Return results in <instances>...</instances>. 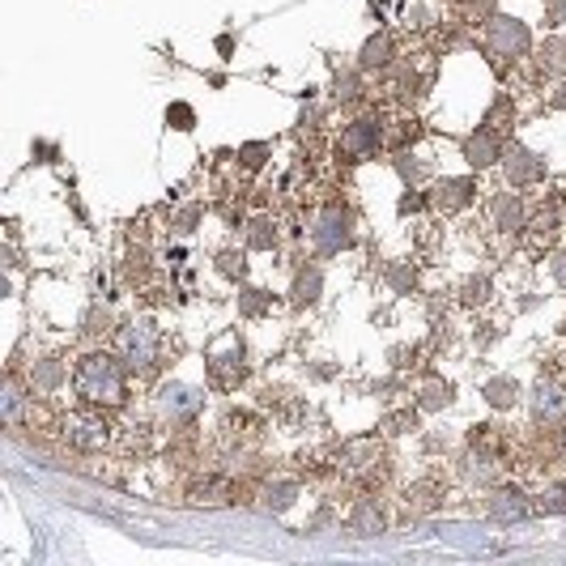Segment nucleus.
<instances>
[{"label":"nucleus","instance_id":"nucleus-1","mask_svg":"<svg viewBox=\"0 0 566 566\" xmlns=\"http://www.w3.org/2000/svg\"><path fill=\"white\" fill-rule=\"evenodd\" d=\"M73 388L94 409H119L128 400V367L119 363V354L94 349L73 370Z\"/></svg>","mask_w":566,"mask_h":566},{"label":"nucleus","instance_id":"nucleus-2","mask_svg":"<svg viewBox=\"0 0 566 566\" xmlns=\"http://www.w3.org/2000/svg\"><path fill=\"white\" fill-rule=\"evenodd\" d=\"M115 354H119V363L128 367V375L154 370L158 367V354H163V328H158L149 315L128 319V324L115 333Z\"/></svg>","mask_w":566,"mask_h":566},{"label":"nucleus","instance_id":"nucleus-3","mask_svg":"<svg viewBox=\"0 0 566 566\" xmlns=\"http://www.w3.org/2000/svg\"><path fill=\"white\" fill-rule=\"evenodd\" d=\"M307 239H312L315 255L349 252V248H354V213H349L345 205H324V209L312 218Z\"/></svg>","mask_w":566,"mask_h":566},{"label":"nucleus","instance_id":"nucleus-4","mask_svg":"<svg viewBox=\"0 0 566 566\" xmlns=\"http://www.w3.org/2000/svg\"><path fill=\"white\" fill-rule=\"evenodd\" d=\"M485 48L494 52V56L503 60H524L533 56V30L524 18H515V13H494V18H485Z\"/></svg>","mask_w":566,"mask_h":566},{"label":"nucleus","instance_id":"nucleus-5","mask_svg":"<svg viewBox=\"0 0 566 566\" xmlns=\"http://www.w3.org/2000/svg\"><path fill=\"white\" fill-rule=\"evenodd\" d=\"M154 409H158L163 422L192 426L200 418V409H205V388H192V384H184V379H170V384L158 388Z\"/></svg>","mask_w":566,"mask_h":566},{"label":"nucleus","instance_id":"nucleus-6","mask_svg":"<svg viewBox=\"0 0 566 566\" xmlns=\"http://www.w3.org/2000/svg\"><path fill=\"white\" fill-rule=\"evenodd\" d=\"M379 145H384V119L379 115H358V119H349L340 128L337 158H345V163H367V158L379 154Z\"/></svg>","mask_w":566,"mask_h":566},{"label":"nucleus","instance_id":"nucleus-7","mask_svg":"<svg viewBox=\"0 0 566 566\" xmlns=\"http://www.w3.org/2000/svg\"><path fill=\"white\" fill-rule=\"evenodd\" d=\"M503 154H507V145H503L499 128H494L490 119H482L469 137H460V158L478 170V175L490 170V167H499V163H503Z\"/></svg>","mask_w":566,"mask_h":566},{"label":"nucleus","instance_id":"nucleus-8","mask_svg":"<svg viewBox=\"0 0 566 566\" xmlns=\"http://www.w3.org/2000/svg\"><path fill=\"white\" fill-rule=\"evenodd\" d=\"M528 413L533 426H563L566 422V384L554 375H541L528 392Z\"/></svg>","mask_w":566,"mask_h":566},{"label":"nucleus","instance_id":"nucleus-9","mask_svg":"<svg viewBox=\"0 0 566 566\" xmlns=\"http://www.w3.org/2000/svg\"><path fill=\"white\" fill-rule=\"evenodd\" d=\"M499 167L507 175V188H533V184L545 179V158H541L537 149H528V145L511 142V149L503 154Z\"/></svg>","mask_w":566,"mask_h":566},{"label":"nucleus","instance_id":"nucleus-10","mask_svg":"<svg viewBox=\"0 0 566 566\" xmlns=\"http://www.w3.org/2000/svg\"><path fill=\"white\" fill-rule=\"evenodd\" d=\"M112 439V426L94 413H69L64 418V443L77 448V452H103Z\"/></svg>","mask_w":566,"mask_h":566},{"label":"nucleus","instance_id":"nucleus-11","mask_svg":"<svg viewBox=\"0 0 566 566\" xmlns=\"http://www.w3.org/2000/svg\"><path fill=\"white\" fill-rule=\"evenodd\" d=\"M478 200V179L473 175H443L439 184H434V192H430V205L439 209V213H460V209H469Z\"/></svg>","mask_w":566,"mask_h":566},{"label":"nucleus","instance_id":"nucleus-12","mask_svg":"<svg viewBox=\"0 0 566 566\" xmlns=\"http://www.w3.org/2000/svg\"><path fill=\"white\" fill-rule=\"evenodd\" d=\"M533 503H528V494L520 490V485H499L490 499H485V515L494 520V524H520V520H528L533 515Z\"/></svg>","mask_w":566,"mask_h":566},{"label":"nucleus","instance_id":"nucleus-13","mask_svg":"<svg viewBox=\"0 0 566 566\" xmlns=\"http://www.w3.org/2000/svg\"><path fill=\"white\" fill-rule=\"evenodd\" d=\"M490 227L503 230V234H520V230L528 227V209H524V197L520 192H499V197L490 200Z\"/></svg>","mask_w":566,"mask_h":566},{"label":"nucleus","instance_id":"nucleus-14","mask_svg":"<svg viewBox=\"0 0 566 566\" xmlns=\"http://www.w3.org/2000/svg\"><path fill=\"white\" fill-rule=\"evenodd\" d=\"M397 64V43H392V34L388 30H375L367 43L358 48V69L363 73H388Z\"/></svg>","mask_w":566,"mask_h":566},{"label":"nucleus","instance_id":"nucleus-15","mask_svg":"<svg viewBox=\"0 0 566 566\" xmlns=\"http://www.w3.org/2000/svg\"><path fill=\"white\" fill-rule=\"evenodd\" d=\"M482 400L494 413H511V409H520V400H524V384H520L515 375H490L482 384Z\"/></svg>","mask_w":566,"mask_h":566},{"label":"nucleus","instance_id":"nucleus-16","mask_svg":"<svg viewBox=\"0 0 566 566\" xmlns=\"http://www.w3.org/2000/svg\"><path fill=\"white\" fill-rule=\"evenodd\" d=\"M319 294H324V269L319 264H303L294 273V282H290V307L294 312H307V307L319 303Z\"/></svg>","mask_w":566,"mask_h":566},{"label":"nucleus","instance_id":"nucleus-17","mask_svg":"<svg viewBox=\"0 0 566 566\" xmlns=\"http://www.w3.org/2000/svg\"><path fill=\"white\" fill-rule=\"evenodd\" d=\"M384 528H388L384 507H379L370 494H363V499L349 507V533H354V537H379Z\"/></svg>","mask_w":566,"mask_h":566},{"label":"nucleus","instance_id":"nucleus-18","mask_svg":"<svg viewBox=\"0 0 566 566\" xmlns=\"http://www.w3.org/2000/svg\"><path fill=\"white\" fill-rule=\"evenodd\" d=\"M422 413H448L455 405V384L443 379V375H430L422 388H418V400H413Z\"/></svg>","mask_w":566,"mask_h":566},{"label":"nucleus","instance_id":"nucleus-19","mask_svg":"<svg viewBox=\"0 0 566 566\" xmlns=\"http://www.w3.org/2000/svg\"><path fill=\"white\" fill-rule=\"evenodd\" d=\"M460 473H464V482H473V485H494L503 469H499V455H494V452H485V448H473V452L464 455Z\"/></svg>","mask_w":566,"mask_h":566},{"label":"nucleus","instance_id":"nucleus-20","mask_svg":"<svg viewBox=\"0 0 566 566\" xmlns=\"http://www.w3.org/2000/svg\"><path fill=\"white\" fill-rule=\"evenodd\" d=\"M64 379H69V370H64L60 358H34V363H30V388H34V392H43V397L60 392V388H64Z\"/></svg>","mask_w":566,"mask_h":566},{"label":"nucleus","instance_id":"nucleus-21","mask_svg":"<svg viewBox=\"0 0 566 566\" xmlns=\"http://www.w3.org/2000/svg\"><path fill=\"white\" fill-rule=\"evenodd\" d=\"M243 248H248V252H273V248H277V222L264 218V213L248 218V222H243Z\"/></svg>","mask_w":566,"mask_h":566},{"label":"nucleus","instance_id":"nucleus-22","mask_svg":"<svg viewBox=\"0 0 566 566\" xmlns=\"http://www.w3.org/2000/svg\"><path fill=\"white\" fill-rule=\"evenodd\" d=\"M298 494H303V485L294 482V478H277V482L264 485V499H260V507L269 511V515H282L298 503Z\"/></svg>","mask_w":566,"mask_h":566},{"label":"nucleus","instance_id":"nucleus-23","mask_svg":"<svg viewBox=\"0 0 566 566\" xmlns=\"http://www.w3.org/2000/svg\"><path fill=\"white\" fill-rule=\"evenodd\" d=\"M243 375H248V367H243V345H239V340L230 345V354H213V358H209V379H218V384H227V388L239 384Z\"/></svg>","mask_w":566,"mask_h":566},{"label":"nucleus","instance_id":"nucleus-24","mask_svg":"<svg viewBox=\"0 0 566 566\" xmlns=\"http://www.w3.org/2000/svg\"><path fill=\"white\" fill-rule=\"evenodd\" d=\"M434 507H443V485L439 482H413L405 490V511L409 515H426Z\"/></svg>","mask_w":566,"mask_h":566},{"label":"nucleus","instance_id":"nucleus-25","mask_svg":"<svg viewBox=\"0 0 566 566\" xmlns=\"http://www.w3.org/2000/svg\"><path fill=\"white\" fill-rule=\"evenodd\" d=\"M234 307H239V319H264V315L273 312V294L260 290V285H239Z\"/></svg>","mask_w":566,"mask_h":566},{"label":"nucleus","instance_id":"nucleus-26","mask_svg":"<svg viewBox=\"0 0 566 566\" xmlns=\"http://www.w3.org/2000/svg\"><path fill=\"white\" fill-rule=\"evenodd\" d=\"M213 269H218V277L243 285L248 282V273H252V264H248V248H243V252H239V248H222V252L213 255Z\"/></svg>","mask_w":566,"mask_h":566},{"label":"nucleus","instance_id":"nucleus-27","mask_svg":"<svg viewBox=\"0 0 566 566\" xmlns=\"http://www.w3.org/2000/svg\"><path fill=\"white\" fill-rule=\"evenodd\" d=\"M413 430H422V409H418V405H413V409H388V413L379 418V434H388V439L413 434Z\"/></svg>","mask_w":566,"mask_h":566},{"label":"nucleus","instance_id":"nucleus-28","mask_svg":"<svg viewBox=\"0 0 566 566\" xmlns=\"http://www.w3.org/2000/svg\"><path fill=\"white\" fill-rule=\"evenodd\" d=\"M537 64H541V73H549V77H566V39L563 34H549V39L541 43Z\"/></svg>","mask_w":566,"mask_h":566},{"label":"nucleus","instance_id":"nucleus-29","mask_svg":"<svg viewBox=\"0 0 566 566\" xmlns=\"http://www.w3.org/2000/svg\"><path fill=\"white\" fill-rule=\"evenodd\" d=\"M22 409H27V392H22L18 375H9L4 388H0V418H4V426L22 422Z\"/></svg>","mask_w":566,"mask_h":566},{"label":"nucleus","instance_id":"nucleus-30","mask_svg":"<svg viewBox=\"0 0 566 566\" xmlns=\"http://www.w3.org/2000/svg\"><path fill=\"white\" fill-rule=\"evenodd\" d=\"M494 298V282H490V273H473V277H464L460 285V307H485Z\"/></svg>","mask_w":566,"mask_h":566},{"label":"nucleus","instance_id":"nucleus-31","mask_svg":"<svg viewBox=\"0 0 566 566\" xmlns=\"http://www.w3.org/2000/svg\"><path fill=\"white\" fill-rule=\"evenodd\" d=\"M392 170L400 175V184H405V188H418L426 175H430L426 163L413 154V149H397V154H392Z\"/></svg>","mask_w":566,"mask_h":566},{"label":"nucleus","instance_id":"nucleus-32","mask_svg":"<svg viewBox=\"0 0 566 566\" xmlns=\"http://www.w3.org/2000/svg\"><path fill=\"white\" fill-rule=\"evenodd\" d=\"M333 98L337 103H358L363 98V69L354 64V69H337V77H333Z\"/></svg>","mask_w":566,"mask_h":566},{"label":"nucleus","instance_id":"nucleus-33","mask_svg":"<svg viewBox=\"0 0 566 566\" xmlns=\"http://www.w3.org/2000/svg\"><path fill=\"white\" fill-rule=\"evenodd\" d=\"M200 222H205V205L192 200V205H184V209L170 218V234H175V239H192L200 230Z\"/></svg>","mask_w":566,"mask_h":566},{"label":"nucleus","instance_id":"nucleus-34","mask_svg":"<svg viewBox=\"0 0 566 566\" xmlns=\"http://www.w3.org/2000/svg\"><path fill=\"white\" fill-rule=\"evenodd\" d=\"M269 158H273V142H248L239 145V167L243 170H264L269 167Z\"/></svg>","mask_w":566,"mask_h":566},{"label":"nucleus","instance_id":"nucleus-35","mask_svg":"<svg viewBox=\"0 0 566 566\" xmlns=\"http://www.w3.org/2000/svg\"><path fill=\"white\" fill-rule=\"evenodd\" d=\"M167 128H175V133H192V128H197V107L184 103V98L167 103Z\"/></svg>","mask_w":566,"mask_h":566},{"label":"nucleus","instance_id":"nucleus-36","mask_svg":"<svg viewBox=\"0 0 566 566\" xmlns=\"http://www.w3.org/2000/svg\"><path fill=\"white\" fill-rule=\"evenodd\" d=\"M533 507L541 511V515H566V482H554L545 485L537 494V503Z\"/></svg>","mask_w":566,"mask_h":566},{"label":"nucleus","instance_id":"nucleus-37","mask_svg":"<svg viewBox=\"0 0 566 566\" xmlns=\"http://www.w3.org/2000/svg\"><path fill=\"white\" fill-rule=\"evenodd\" d=\"M384 277H388V290H392V294H409V290L418 285V269L400 260V264H388V273H384Z\"/></svg>","mask_w":566,"mask_h":566},{"label":"nucleus","instance_id":"nucleus-38","mask_svg":"<svg viewBox=\"0 0 566 566\" xmlns=\"http://www.w3.org/2000/svg\"><path fill=\"white\" fill-rule=\"evenodd\" d=\"M400 18H405V27L409 30L430 27V9H426V0H400Z\"/></svg>","mask_w":566,"mask_h":566},{"label":"nucleus","instance_id":"nucleus-39","mask_svg":"<svg viewBox=\"0 0 566 566\" xmlns=\"http://www.w3.org/2000/svg\"><path fill=\"white\" fill-rule=\"evenodd\" d=\"M149 269H154V264H149V252H145V248H133V252H128V264H124V277L133 285H142L145 277H149Z\"/></svg>","mask_w":566,"mask_h":566},{"label":"nucleus","instance_id":"nucleus-40","mask_svg":"<svg viewBox=\"0 0 566 566\" xmlns=\"http://www.w3.org/2000/svg\"><path fill=\"white\" fill-rule=\"evenodd\" d=\"M422 209H430V197L426 192H418V188H405L397 200V213L400 218H409V213H422Z\"/></svg>","mask_w":566,"mask_h":566},{"label":"nucleus","instance_id":"nucleus-41","mask_svg":"<svg viewBox=\"0 0 566 566\" xmlns=\"http://www.w3.org/2000/svg\"><path fill=\"white\" fill-rule=\"evenodd\" d=\"M82 324H85L82 333H90V337H98V333H107V328H112V312H107V307H90Z\"/></svg>","mask_w":566,"mask_h":566},{"label":"nucleus","instance_id":"nucleus-42","mask_svg":"<svg viewBox=\"0 0 566 566\" xmlns=\"http://www.w3.org/2000/svg\"><path fill=\"white\" fill-rule=\"evenodd\" d=\"M388 363H392V370L418 367V345H392L388 349Z\"/></svg>","mask_w":566,"mask_h":566},{"label":"nucleus","instance_id":"nucleus-43","mask_svg":"<svg viewBox=\"0 0 566 566\" xmlns=\"http://www.w3.org/2000/svg\"><path fill=\"white\" fill-rule=\"evenodd\" d=\"M460 9H464V13H469V18H494V13H499V0H460Z\"/></svg>","mask_w":566,"mask_h":566},{"label":"nucleus","instance_id":"nucleus-44","mask_svg":"<svg viewBox=\"0 0 566 566\" xmlns=\"http://www.w3.org/2000/svg\"><path fill=\"white\" fill-rule=\"evenodd\" d=\"M549 277H554V285H558V290H566V252L549 255Z\"/></svg>","mask_w":566,"mask_h":566},{"label":"nucleus","instance_id":"nucleus-45","mask_svg":"<svg viewBox=\"0 0 566 566\" xmlns=\"http://www.w3.org/2000/svg\"><path fill=\"white\" fill-rule=\"evenodd\" d=\"M319 119H324V112H319L315 103H307V107H303V115H298V128H319Z\"/></svg>","mask_w":566,"mask_h":566},{"label":"nucleus","instance_id":"nucleus-46","mask_svg":"<svg viewBox=\"0 0 566 566\" xmlns=\"http://www.w3.org/2000/svg\"><path fill=\"white\" fill-rule=\"evenodd\" d=\"M563 13H566V0H545V22H549V27H558Z\"/></svg>","mask_w":566,"mask_h":566},{"label":"nucleus","instance_id":"nucleus-47","mask_svg":"<svg viewBox=\"0 0 566 566\" xmlns=\"http://www.w3.org/2000/svg\"><path fill=\"white\" fill-rule=\"evenodd\" d=\"M549 107H554V112H566V77L554 85V94H549Z\"/></svg>","mask_w":566,"mask_h":566},{"label":"nucleus","instance_id":"nucleus-48","mask_svg":"<svg viewBox=\"0 0 566 566\" xmlns=\"http://www.w3.org/2000/svg\"><path fill=\"white\" fill-rule=\"evenodd\" d=\"M218 56L222 60L234 56V34H218Z\"/></svg>","mask_w":566,"mask_h":566},{"label":"nucleus","instance_id":"nucleus-49","mask_svg":"<svg viewBox=\"0 0 566 566\" xmlns=\"http://www.w3.org/2000/svg\"><path fill=\"white\" fill-rule=\"evenodd\" d=\"M337 367H312V379H333Z\"/></svg>","mask_w":566,"mask_h":566},{"label":"nucleus","instance_id":"nucleus-50","mask_svg":"<svg viewBox=\"0 0 566 566\" xmlns=\"http://www.w3.org/2000/svg\"><path fill=\"white\" fill-rule=\"evenodd\" d=\"M558 448H563V455H566V422L558 426Z\"/></svg>","mask_w":566,"mask_h":566}]
</instances>
